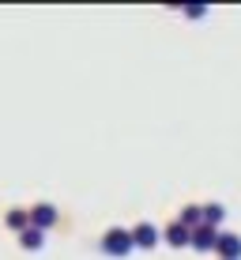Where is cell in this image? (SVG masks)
I'll use <instances>...</instances> for the list:
<instances>
[{
	"instance_id": "cell-11",
	"label": "cell",
	"mask_w": 241,
	"mask_h": 260,
	"mask_svg": "<svg viewBox=\"0 0 241 260\" xmlns=\"http://www.w3.org/2000/svg\"><path fill=\"white\" fill-rule=\"evenodd\" d=\"M185 15H189V19H203L208 8H203V4H189V8H185Z\"/></svg>"
},
{
	"instance_id": "cell-1",
	"label": "cell",
	"mask_w": 241,
	"mask_h": 260,
	"mask_svg": "<svg viewBox=\"0 0 241 260\" xmlns=\"http://www.w3.org/2000/svg\"><path fill=\"white\" fill-rule=\"evenodd\" d=\"M132 249H136V241H132V230L110 226V230L102 234V253H106V256H128Z\"/></svg>"
},
{
	"instance_id": "cell-7",
	"label": "cell",
	"mask_w": 241,
	"mask_h": 260,
	"mask_svg": "<svg viewBox=\"0 0 241 260\" xmlns=\"http://www.w3.org/2000/svg\"><path fill=\"white\" fill-rule=\"evenodd\" d=\"M177 222H181V226H189V230H200V226H203V208H200V204H185L181 215H177Z\"/></svg>"
},
{
	"instance_id": "cell-2",
	"label": "cell",
	"mask_w": 241,
	"mask_h": 260,
	"mask_svg": "<svg viewBox=\"0 0 241 260\" xmlns=\"http://www.w3.org/2000/svg\"><path fill=\"white\" fill-rule=\"evenodd\" d=\"M57 219H60V211L53 208L49 200H42V204H34V208H30V226H38V230L57 226Z\"/></svg>"
},
{
	"instance_id": "cell-3",
	"label": "cell",
	"mask_w": 241,
	"mask_h": 260,
	"mask_svg": "<svg viewBox=\"0 0 241 260\" xmlns=\"http://www.w3.org/2000/svg\"><path fill=\"white\" fill-rule=\"evenodd\" d=\"M162 241H166V245L169 249H192V230L189 226H181V222H169V226L162 230Z\"/></svg>"
},
{
	"instance_id": "cell-10",
	"label": "cell",
	"mask_w": 241,
	"mask_h": 260,
	"mask_svg": "<svg viewBox=\"0 0 241 260\" xmlns=\"http://www.w3.org/2000/svg\"><path fill=\"white\" fill-rule=\"evenodd\" d=\"M222 219H226V208H222V204H203V226H215L219 230Z\"/></svg>"
},
{
	"instance_id": "cell-8",
	"label": "cell",
	"mask_w": 241,
	"mask_h": 260,
	"mask_svg": "<svg viewBox=\"0 0 241 260\" xmlns=\"http://www.w3.org/2000/svg\"><path fill=\"white\" fill-rule=\"evenodd\" d=\"M4 222L15 230V234H23V230H30V208H12L4 215Z\"/></svg>"
},
{
	"instance_id": "cell-9",
	"label": "cell",
	"mask_w": 241,
	"mask_h": 260,
	"mask_svg": "<svg viewBox=\"0 0 241 260\" xmlns=\"http://www.w3.org/2000/svg\"><path fill=\"white\" fill-rule=\"evenodd\" d=\"M19 245L26 249V253H38V249L46 245V230H38V226L23 230V234H19Z\"/></svg>"
},
{
	"instance_id": "cell-6",
	"label": "cell",
	"mask_w": 241,
	"mask_h": 260,
	"mask_svg": "<svg viewBox=\"0 0 241 260\" xmlns=\"http://www.w3.org/2000/svg\"><path fill=\"white\" fill-rule=\"evenodd\" d=\"M215 253H219L222 260H241V234H219Z\"/></svg>"
},
{
	"instance_id": "cell-5",
	"label": "cell",
	"mask_w": 241,
	"mask_h": 260,
	"mask_svg": "<svg viewBox=\"0 0 241 260\" xmlns=\"http://www.w3.org/2000/svg\"><path fill=\"white\" fill-rule=\"evenodd\" d=\"M215 245H219V230H215V226L192 230V249H196V253H211Z\"/></svg>"
},
{
	"instance_id": "cell-4",
	"label": "cell",
	"mask_w": 241,
	"mask_h": 260,
	"mask_svg": "<svg viewBox=\"0 0 241 260\" xmlns=\"http://www.w3.org/2000/svg\"><path fill=\"white\" fill-rule=\"evenodd\" d=\"M132 241H136V249H155L162 234H158V226H151V222H136L132 226Z\"/></svg>"
}]
</instances>
